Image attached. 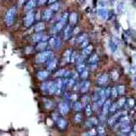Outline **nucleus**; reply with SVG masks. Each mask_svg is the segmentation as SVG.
Wrapping results in <instances>:
<instances>
[{
	"label": "nucleus",
	"mask_w": 136,
	"mask_h": 136,
	"mask_svg": "<svg viewBox=\"0 0 136 136\" xmlns=\"http://www.w3.org/2000/svg\"><path fill=\"white\" fill-rule=\"evenodd\" d=\"M52 58H53V53L50 51H46L39 53L37 56V57H36L35 61L38 64H42V63H44L46 61H50L51 60H52Z\"/></svg>",
	"instance_id": "nucleus-1"
},
{
	"label": "nucleus",
	"mask_w": 136,
	"mask_h": 136,
	"mask_svg": "<svg viewBox=\"0 0 136 136\" xmlns=\"http://www.w3.org/2000/svg\"><path fill=\"white\" fill-rule=\"evenodd\" d=\"M68 17H69V14H68V13H65V14L63 15V16L60 18V21H59L58 23L55 25V27L53 28V30H55V32H58V31H60L62 29V28L66 24Z\"/></svg>",
	"instance_id": "nucleus-2"
},
{
	"label": "nucleus",
	"mask_w": 136,
	"mask_h": 136,
	"mask_svg": "<svg viewBox=\"0 0 136 136\" xmlns=\"http://www.w3.org/2000/svg\"><path fill=\"white\" fill-rule=\"evenodd\" d=\"M15 15H16V7H12L8 11L6 16V21H7V25H11L13 23Z\"/></svg>",
	"instance_id": "nucleus-3"
},
{
	"label": "nucleus",
	"mask_w": 136,
	"mask_h": 136,
	"mask_svg": "<svg viewBox=\"0 0 136 136\" xmlns=\"http://www.w3.org/2000/svg\"><path fill=\"white\" fill-rule=\"evenodd\" d=\"M34 18H35V16L34 14V12H29L28 14H27V16H25V20H24L25 25L27 26V27H29L31 25L34 23Z\"/></svg>",
	"instance_id": "nucleus-4"
},
{
	"label": "nucleus",
	"mask_w": 136,
	"mask_h": 136,
	"mask_svg": "<svg viewBox=\"0 0 136 136\" xmlns=\"http://www.w3.org/2000/svg\"><path fill=\"white\" fill-rule=\"evenodd\" d=\"M97 15L99 18H100V19L106 20L108 17V12L106 10L105 8H101V9H99L98 10Z\"/></svg>",
	"instance_id": "nucleus-5"
},
{
	"label": "nucleus",
	"mask_w": 136,
	"mask_h": 136,
	"mask_svg": "<svg viewBox=\"0 0 136 136\" xmlns=\"http://www.w3.org/2000/svg\"><path fill=\"white\" fill-rule=\"evenodd\" d=\"M110 99H108L107 101H105L103 104V110H102V116H105L108 110H109V108L111 106V103H110Z\"/></svg>",
	"instance_id": "nucleus-6"
},
{
	"label": "nucleus",
	"mask_w": 136,
	"mask_h": 136,
	"mask_svg": "<svg viewBox=\"0 0 136 136\" xmlns=\"http://www.w3.org/2000/svg\"><path fill=\"white\" fill-rule=\"evenodd\" d=\"M122 114H124L123 112H117L116 115H114V116H112L111 118L108 120V124H109L110 125H114L115 123H116V121L118 120L120 117H121V115Z\"/></svg>",
	"instance_id": "nucleus-7"
},
{
	"label": "nucleus",
	"mask_w": 136,
	"mask_h": 136,
	"mask_svg": "<svg viewBox=\"0 0 136 136\" xmlns=\"http://www.w3.org/2000/svg\"><path fill=\"white\" fill-rule=\"evenodd\" d=\"M60 113L63 115H65L69 112V107L67 103H61L60 104Z\"/></svg>",
	"instance_id": "nucleus-8"
},
{
	"label": "nucleus",
	"mask_w": 136,
	"mask_h": 136,
	"mask_svg": "<svg viewBox=\"0 0 136 136\" xmlns=\"http://www.w3.org/2000/svg\"><path fill=\"white\" fill-rule=\"evenodd\" d=\"M90 87V81H83L82 83H81V85L79 86V90H81V93H85L87 92L88 89Z\"/></svg>",
	"instance_id": "nucleus-9"
},
{
	"label": "nucleus",
	"mask_w": 136,
	"mask_h": 136,
	"mask_svg": "<svg viewBox=\"0 0 136 136\" xmlns=\"http://www.w3.org/2000/svg\"><path fill=\"white\" fill-rule=\"evenodd\" d=\"M108 80V76L107 74H102L99 77V78L97 80V82L99 85H104Z\"/></svg>",
	"instance_id": "nucleus-10"
},
{
	"label": "nucleus",
	"mask_w": 136,
	"mask_h": 136,
	"mask_svg": "<svg viewBox=\"0 0 136 136\" xmlns=\"http://www.w3.org/2000/svg\"><path fill=\"white\" fill-rule=\"evenodd\" d=\"M57 65V60L56 59H52L50 61H48V64H47V69L48 70H53Z\"/></svg>",
	"instance_id": "nucleus-11"
},
{
	"label": "nucleus",
	"mask_w": 136,
	"mask_h": 136,
	"mask_svg": "<svg viewBox=\"0 0 136 136\" xmlns=\"http://www.w3.org/2000/svg\"><path fill=\"white\" fill-rule=\"evenodd\" d=\"M52 13H53V12L50 8L47 9V10L45 11L44 13H43V20H49L50 19H51V16H52Z\"/></svg>",
	"instance_id": "nucleus-12"
},
{
	"label": "nucleus",
	"mask_w": 136,
	"mask_h": 136,
	"mask_svg": "<svg viewBox=\"0 0 136 136\" xmlns=\"http://www.w3.org/2000/svg\"><path fill=\"white\" fill-rule=\"evenodd\" d=\"M67 121L65 120L64 118H59L57 120V125L59 126V128L60 129H65L67 126Z\"/></svg>",
	"instance_id": "nucleus-13"
},
{
	"label": "nucleus",
	"mask_w": 136,
	"mask_h": 136,
	"mask_svg": "<svg viewBox=\"0 0 136 136\" xmlns=\"http://www.w3.org/2000/svg\"><path fill=\"white\" fill-rule=\"evenodd\" d=\"M48 75H49V72L47 71H40L37 74L38 78L41 80H45L48 77Z\"/></svg>",
	"instance_id": "nucleus-14"
},
{
	"label": "nucleus",
	"mask_w": 136,
	"mask_h": 136,
	"mask_svg": "<svg viewBox=\"0 0 136 136\" xmlns=\"http://www.w3.org/2000/svg\"><path fill=\"white\" fill-rule=\"evenodd\" d=\"M92 50H93V47L90 46V45H89V46H87V47H86L84 48V50H83V51H82V55H83L82 56L84 57V56H86L90 55V54L91 53Z\"/></svg>",
	"instance_id": "nucleus-15"
},
{
	"label": "nucleus",
	"mask_w": 136,
	"mask_h": 136,
	"mask_svg": "<svg viewBox=\"0 0 136 136\" xmlns=\"http://www.w3.org/2000/svg\"><path fill=\"white\" fill-rule=\"evenodd\" d=\"M63 85H64V83H63V81L61 79H58L57 81H56V94H59L60 92V90H61V88L63 87Z\"/></svg>",
	"instance_id": "nucleus-16"
},
{
	"label": "nucleus",
	"mask_w": 136,
	"mask_h": 136,
	"mask_svg": "<svg viewBox=\"0 0 136 136\" xmlns=\"http://www.w3.org/2000/svg\"><path fill=\"white\" fill-rule=\"evenodd\" d=\"M98 120H97V118H96V117H92V118H90V119H89V121L87 122V126H89V127H91V126H93V125H97L98 124Z\"/></svg>",
	"instance_id": "nucleus-17"
},
{
	"label": "nucleus",
	"mask_w": 136,
	"mask_h": 136,
	"mask_svg": "<svg viewBox=\"0 0 136 136\" xmlns=\"http://www.w3.org/2000/svg\"><path fill=\"white\" fill-rule=\"evenodd\" d=\"M72 29H71V27H70V25H69L68 27H66V29H65V33H64V34H65V39H69V38H70V36H71V34H72Z\"/></svg>",
	"instance_id": "nucleus-18"
},
{
	"label": "nucleus",
	"mask_w": 136,
	"mask_h": 136,
	"mask_svg": "<svg viewBox=\"0 0 136 136\" xmlns=\"http://www.w3.org/2000/svg\"><path fill=\"white\" fill-rule=\"evenodd\" d=\"M69 19V21H70V23L72 25H75L76 22H77V14L75 12L71 13Z\"/></svg>",
	"instance_id": "nucleus-19"
},
{
	"label": "nucleus",
	"mask_w": 136,
	"mask_h": 136,
	"mask_svg": "<svg viewBox=\"0 0 136 136\" xmlns=\"http://www.w3.org/2000/svg\"><path fill=\"white\" fill-rule=\"evenodd\" d=\"M45 29V25L43 23H38V25H36L34 27V29L36 32H41Z\"/></svg>",
	"instance_id": "nucleus-20"
},
{
	"label": "nucleus",
	"mask_w": 136,
	"mask_h": 136,
	"mask_svg": "<svg viewBox=\"0 0 136 136\" xmlns=\"http://www.w3.org/2000/svg\"><path fill=\"white\" fill-rule=\"evenodd\" d=\"M96 134H97V131L95 129H91V130H90L89 131H87V132L84 133L82 135L83 136H96Z\"/></svg>",
	"instance_id": "nucleus-21"
},
{
	"label": "nucleus",
	"mask_w": 136,
	"mask_h": 136,
	"mask_svg": "<svg viewBox=\"0 0 136 136\" xmlns=\"http://www.w3.org/2000/svg\"><path fill=\"white\" fill-rule=\"evenodd\" d=\"M83 108V104L80 103V102H75L74 105V108L76 111H81Z\"/></svg>",
	"instance_id": "nucleus-22"
},
{
	"label": "nucleus",
	"mask_w": 136,
	"mask_h": 136,
	"mask_svg": "<svg viewBox=\"0 0 136 136\" xmlns=\"http://www.w3.org/2000/svg\"><path fill=\"white\" fill-rule=\"evenodd\" d=\"M43 36L42 34H37L34 35L33 40L34 41V42H39V41H41L43 39Z\"/></svg>",
	"instance_id": "nucleus-23"
},
{
	"label": "nucleus",
	"mask_w": 136,
	"mask_h": 136,
	"mask_svg": "<svg viewBox=\"0 0 136 136\" xmlns=\"http://www.w3.org/2000/svg\"><path fill=\"white\" fill-rule=\"evenodd\" d=\"M71 54H72V52H71L70 50H68V51H65V56H64V59H65V60L66 62H69V59H70V56H71Z\"/></svg>",
	"instance_id": "nucleus-24"
},
{
	"label": "nucleus",
	"mask_w": 136,
	"mask_h": 136,
	"mask_svg": "<svg viewBox=\"0 0 136 136\" xmlns=\"http://www.w3.org/2000/svg\"><path fill=\"white\" fill-rule=\"evenodd\" d=\"M51 81H49V82H45L43 84L42 86V90L43 91H48L49 90V87H50V85H51Z\"/></svg>",
	"instance_id": "nucleus-25"
},
{
	"label": "nucleus",
	"mask_w": 136,
	"mask_h": 136,
	"mask_svg": "<svg viewBox=\"0 0 136 136\" xmlns=\"http://www.w3.org/2000/svg\"><path fill=\"white\" fill-rule=\"evenodd\" d=\"M117 90V94L118 95H123L125 93V87L124 86H119V87H116Z\"/></svg>",
	"instance_id": "nucleus-26"
},
{
	"label": "nucleus",
	"mask_w": 136,
	"mask_h": 136,
	"mask_svg": "<svg viewBox=\"0 0 136 136\" xmlns=\"http://www.w3.org/2000/svg\"><path fill=\"white\" fill-rule=\"evenodd\" d=\"M125 103V98H121L120 100L117 103V108H121L122 106L124 105V104Z\"/></svg>",
	"instance_id": "nucleus-27"
},
{
	"label": "nucleus",
	"mask_w": 136,
	"mask_h": 136,
	"mask_svg": "<svg viewBox=\"0 0 136 136\" xmlns=\"http://www.w3.org/2000/svg\"><path fill=\"white\" fill-rule=\"evenodd\" d=\"M35 4H36V2L35 1H29L28 3H27V6H26V8L30 10V9H32L33 7H35Z\"/></svg>",
	"instance_id": "nucleus-28"
},
{
	"label": "nucleus",
	"mask_w": 136,
	"mask_h": 136,
	"mask_svg": "<svg viewBox=\"0 0 136 136\" xmlns=\"http://www.w3.org/2000/svg\"><path fill=\"white\" fill-rule=\"evenodd\" d=\"M47 43H39V44H38V46H37V49L38 50H41V51H43V50L46 48V47H47Z\"/></svg>",
	"instance_id": "nucleus-29"
},
{
	"label": "nucleus",
	"mask_w": 136,
	"mask_h": 136,
	"mask_svg": "<svg viewBox=\"0 0 136 136\" xmlns=\"http://www.w3.org/2000/svg\"><path fill=\"white\" fill-rule=\"evenodd\" d=\"M98 60V56H97V55H93V56H91L90 58V63L91 65H94V64H96V61Z\"/></svg>",
	"instance_id": "nucleus-30"
},
{
	"label": "nucleus",
	"mask_w": 136,
	"mask_h": 136,
	"mask_svg": "<svg viewBox=\"0 0 136 136\" xmlns=\"http://www.w3.org/2000/svg\"><path fill=\"white\" fill-rule=\"evenodd\" d=\"M81 120H82V116H81V114H80V113L77 114L74 117V121L76 123H79V122L81 121Z\"/></svg>",
	"instance_id": "nucleus-31"
},
{
	"label": "nucleus",
	"mask_w": 136,
	"mask_h": 136,
	"mask_svg": "<svg viewBox=\"0 0 136 136\" xmlns=\"http://www.w3.org/2000/svg\"><path fill=\"white\" fill-rule=\"evenodd\" d=\"M83 60H84V57L82 56H77L76 57V63L78 64V65L82 64Z\"/></svg>",
	"instance_id": "nucleus-32"
},
{
	"label": "nucleus",
	"mask_w": 136,
	"mask_h": 136,
	"mask_svg": "<svg viewBox=\"0 0 136 136\" xmlns=\"http://www.w3.org/2000/svg\"><path fill=\"white\" fill-rule=\"evenodd\" d=\"M77 69H78V72H84L85 70H86V66L83 65V64H81V65H78V68H77Z\"/></svg>",
	"instance_id": "nucleus-33"
},
{
	"label": "nucleus",
	"mask_w": 136,
	"mask_h": 136,
	"mask_svg": "<svg viewBox=\"0 0 136 136\" xmlns=\"http://www.w3.org/2000/svg\"><path fill=\"white\" fill-rule=\"evenodd\" d=\"M86 113H87V115L88 117H90V115H91L92 110H91V107H90V104H88V105L87 106V108H86Z\"/></svg>",
	"instance_id": "nucleus-34"
},
{
	"label": "nucleus",
	"mask_w": 136,
	"mask_h": 136,
	"mask_svg": "<svg viewBox=\"0 0 136 136\" xmlns=\"http://www.w3.org/2000/svg\"><path fill=\"white\" fill-rule=\"evenodd\" d=\"M85 40H87V35L82 34L78 38V43H83Z\"/></svg>",
	"instance_id": "nucleus-35"
},
{
	"label": "nucleus",
	"mask_w": 136,
	"mask_h": 136,
	"mask_svg": "<svg viewBox=\"0 0 136 136\" xmlns=\"http://www.w3.org/2000/svg\"><path fill=\"white\" fill-rule=\"evenodd\" d=\"M111 93H112V96L116 98L117 96H118V94H117V88L116 87H113L112 89H111Z\"/></svg>",
	"instance_id": "nucleus-36"
},
{
	"label": "nucleus",
	"mask_w": 136,
	"mask_h": 136,
	"mask_svg": "<svg viewBox=\"0 0 136 136\" xmlns=\"http://www.w3.org/2000/svg\"><path fill=\"white\" fill-rule=\"evenodd\" d=\"M51 10L52 11V12H54V11H57L58 9H59V4L58 3H53L52 5L51 6Z\"/></svg>",
	"instance_id": "nucleus-37"
},
{
	"label": "nucleus",
	"mask_w": 136,
	"mask_h": 136,
	"mask_svg": "<svg viewBox=\"0 0 136 136\" xmlns=\"http://www.w3.org/2000/svg\"><path fill=\"white\" fill-rule=\"evenodd\" d=\"M117 109H118L117 108V103H114V104H112V106H111L110 108H109V111L110 112H114Z\"/></svg>",
	"instance_id": "nucleus-38"
},
{
	"label": "nucleus",
	"mask_w": 136,
	"mask_h": 136,
	"mask_svg": "<svg viewBox=\"0 0 136 136\" xmlns=\"http://www.w3.org/2000/svg\"><path fill=\"white\" fill-rule=\"evenodd\" d=\"M110 92H111L110 88H107L105 90H104V97H105V99H108V97H109Z\"/></svg>",
	"instance_id": "nucleus-39"
},
{
	"label": "nucleus",
	"mask_w": 136,
	"mask_h": 136,
	"mask_svg": "<svg viewBox=\"0 0 136 136\" xmlns=\"http://www.w3.org/2000/svg\"><path fill=\"white\" fill-rule=\"evenodd\" d=\"M98 132H99V135H104V134H105V130H104L103 126H99V129H98Z\"/></svg>",
	"instance_id": "nucleus-40"
},
{
	"label": "nucleus",
	"mask_w": 136,
	"mask_h": 136,
	"mask_svg": "<svg viewBox=\"0 0 136 136\" xmlns=\"http://www.w3.org/2000/svg\"><path fill=\"white\" fill-rule=\"evenodd\" d=\"M118 77H119V74H117V71H113V72H112V79L117 80V78H118Z\"/></svg>",
	"instance_id": "nucleus-41"
},
{
	"label": "nucleus",
	"mask_w": 136,
	"mask_h": 136,
	"mask_svg": "<svg viewBox=\"0 0 136 136\" xmlns=\"http://www.w3.org/2000/svg\"><path fill=\"white\" fill-rule=\"evenodd\" d=\"M65 72V69L59 70V71L56 72V76H57V77H62V76H64Z\"/></svg>",
	"instance_id": "nucleus-42"
},
{
	"label": "nucleus",
	"mask_w": 136,
	"mask_h": 136,
	"mask_svg": "<svg viewBox=\"0 0 136 136\" xmlns=\"http://www.w3.org/2000/svg\"><path fill=\"white\" fill-rule=\"evenodd\" d=\"M130 127L129 125L123 126V127H122V130H121L122 132H128V131H130Z\"/></svg>",
	"instance_id": "nucleus-43"
},
{
	"label": "nucleus",
	"mask_w": 136,
	"mask_h": 136,
	"mask_svg": "<svg viewBox=\"0 0 136 136\" xmlns=\"http://www.w3.org/2000/svg\"><path fill=\"white\" fill-rule=\"evenodd\" d=\"M45 104H46V107L47 108H51L52 105H53V103L51 102V101H50V100H46V103H45Z\"/></svg>",
	"instance_id": "nucleus-44"
},
{
	"label": "nucleus",
	"mask_w": 136,
	"mask_h": 136,
	"mask_svg": "<svg viewBox=\"0 0 136 136\" xmlns=\"http://www.w3.org/2000/svg\"><path fill=\"white\" fill-rule=\"evenodd\" d=\"M87 76H88V72L87 70H85L84 72H82L81 74V77L82 78H87Z\"/></svg>",
	"instance_id": "nucleus-45"
},
{
	"label": "nucleus",
	"mask_w": 136,
	"mask_h": 136,
	"mask_svg": "<svg viewBox=\"0 0 136 136\" xmlns=\"http://www.w3.org/2000/svg\"><path fill=\"white\" fill-rule=\"evenodd\" d=\"M81 100H82V103L87 104L89 103V98H88V96H83L82 99H81Z\"/></svg>",
	"instance_id": "nucleus-46"
},
{
	"label": "nucleus",
	"mask_w": 136,
	"mask_h": 136,
	"mask_svg": "<svg viewBox=\"0 0 136 136\" xmlns=\"http://www.w3.org/2000/svg\"><path fill=\"white\" fill-rule=\"evenodd\" d=\"M69 83H67V85H69V87H72V86L74 85V78H71L69 80V81H68Z\"/></svg>",
	"instance_id": "nucleus-47"
},
{
	"label": "nucleus",
	"mask_w": 136,
	"mask_h": 136,
	"mask_svg": "<svg viewBox=\"0 0 136 136\" xmlns=\"http://www.w3.org/2000/svg\"><path fill=\"white\" fill-rule=\"evenodd\" d=\"M128 102H129V105H130V107H132V106L134 105V99H130Z\"/></svg>",
	"instance_id": "nucleus-48"
},
{
	"label": "nucleus",
	"mask_w": 136,
	"mask_h": 136,
	"mask_svg": "<svg viewBox=\"0 0 136 136\" xmlns=\"http://www.w3.org/2000/svg\"><path fill=\"white\" fill-rule=\"evenodd\" d=\"M69 99H71V100H72V101H75L76 99H77V96H76V95H72V96H71L69 97Z\"/></svg>",
	"instance_id": "nucleus-49"
}]
</instances>
